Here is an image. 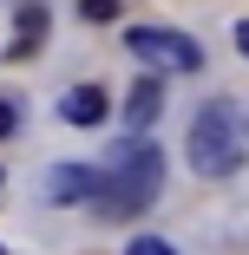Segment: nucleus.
I'll list each match as a JSON object with an SVG mask.
<instances>
[{"label": "nucleus", "mask_w": 249, "mask_h": 255, "mask_svg": "<svg viewBox=\"0 0 249 255\" xmlns=\"http://www.w3.org/2000/svg\"><path fill=\"white\" fill-rule=\"evenodd\" d=\"M79 20H92V26H112V20H118V0H79Z\"/></svg>", "instance_id": "0eeeda50"}, {"label": "nucleus", "mask_w": 249, "mask_h": 255, "mask_svg": "<svg viewBox=\"0 0 249 255\" xmlns=\"http://www.w3.org/2000/svg\"><path fill=\"white\" fill-rule=\"evenodd\" d=\"M125 46H131L138 59L171 66V72H197V66H204V46H197L190 33H177V26H131V33H125Z\"/></svg>", "instance_id": "7ed1b4c3"}, {"label": "nucleus", "mask_w": 249, "mask_h": 255, "mask_svg": "<svg viewBox=\"0 0 249 255\" xmlns=\"http://www.w3.org/2000/svg\"><path fill=\"white\" fill-rule=\"evenodd\" d=\"M59 118L72 131H92V125H105V85H72L59 98Z\"/></svg>", "instance_id": "20e7f679"}, {"label": "nucleus", "mask_w": 249, "mask_h": 255, "mask_svg": "<svg viewBox=\"0 0 249 255\" xmlns=\"http://www.w3.org/2000/svg\"><path fill=\"white\" fill-rule=\"evenodd\" d=\"M20 131V98H0V137Z\"/></svg>", "instance_id": "1a4fd4ad"}, {"label": "nucleus", "mask_w": 249, "mask_h": 255, "mask_svg": "<svg viewBox=\"0 0 249 255\" xmlns=\"http://www.w3.org/2000/svg\"><path fill=\"white\" fill-rule=\"evenodd\" d=\"M158 183H164V150L158 144H125L112 164H98L92 210L105 216V223H125V216H138L144 203L158 196Z\"/></svg>", "instance_id": "f257e3e1"}, {"label": "nucleus", "mask_w": 249, "mask_h": 255, "mask_svg": "<svg viewBox=\"0 0 249 255\" xmlns=\"http://www.w3.org/2000/svg\"><path fill=\"white\" fill-rule=\"evenodd\" d=\"M92 190H98V164H59L46 177V203H79Z\"/></svg>", "instance_id": "39448f33"}, {"label": "nucleus", "mask_w": 249, "mask_h": 255, "mask_svg": "<svg viewBox=\"0 0 249 255\" xmlns=\"http://www.w3.org/2000/svg\"><path fill=\"white\" fill-rule=\"evenodd\" d=\"M158 112H164V85H158V79H138L131 98H125V125H131V131H151Z\"/></svg>", "instance_id": "423d86ee"}, {"label": "nucleus", "mask_w": 249, "mask_h": 255, "mask_svg": "<svg viewBox=\"0 0 249 255\" xmlns=\"http://www.w3.org/2000/svg\"><path fill=\"white\" fill-rule=\"evenodd\" d=\"M184 157H190V170L197 177H236L243 170V131H236V105H204L197 112V125H190V137H184Z\"/></svg>", "instance_id": "f03ea898"}, {"label": "nucleus", "mask_w": 249, "mask_h": 255, "mask_svg": "<svg viewBox=\"0 0 249 255\" xmlns=\"http://www.w3.org/2000/svg\"><path fill=\"white\" fill-rule=\"evenodd\" d=\"M236 53L249 59V20H236Z\"/></svg>", "instance_id": "9d476101"}, {"label": "nucleus", "mask_w": 249, "mask_h": 255, "mask_svg": "<svg viewBox=\"0 0 249 255\" xmlns=\"http://www.w3.org/2000/svg\"><path fill=\"white\" fill-rule=\"evenodd\" d=\"M0 255H7V249H0Z\"/></svg>", "instance_id": "9b49d317"}, {"label": "nucleus", "mask_w": 249, "mask_h": 255, "mask_svg": "<svg viewBox=\"0 0 249 255\" xmlns=\"http://www.w3.org/2000/svg\"><path fill=\"white\" fill-rule=\"evenodd\" d=\"M125 255H177V249H171V242H164V236H138V242H131V249H125Z\"/></svg>", "instance_id": "6e6552de"}]
</instances>
